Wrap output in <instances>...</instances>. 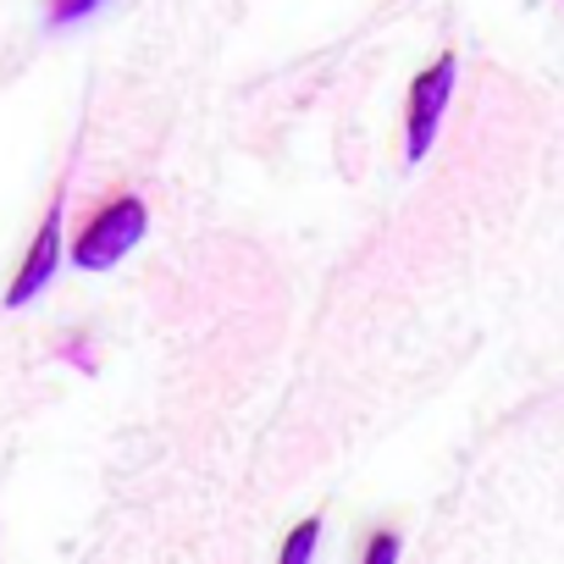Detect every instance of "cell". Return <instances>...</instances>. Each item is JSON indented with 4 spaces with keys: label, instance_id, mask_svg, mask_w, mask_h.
Masks as SVG:
<instances>
[{
    "label": "cell",
    "instance_id": "cell-5",
    "mask_svg": "<svg viewBox=\"0 0 564 564\" xmlns=\"http://www.w3.org/2000/svg\"><path fill=\"white\" fill-rule=\"evenodd\" d=\"M106 0H51V29H73L84 18H95Z\"/></svg>",
    "mask_w": 564,
    "mask_h": 564
},
{
    "label": "cell",
    "instance_id": "cell-3",
    "mask_svg": "<svg viewBox=\"0 0 564 564\" xmlns=\"http://www.w3.org/2000/svg\"><path fill=\"white\" fill-rule=\"evenodd\" d=\"M62 210H67V199L56 194V199H51V216L40 221V232H34V243H29L18 276H12V289H7V311H23V305H34V300L51 289L56 260H62Z\"/></svg>",
    "mask_w": 564,
    "mask_h": 564
},
{
    "label": "cell",
    "instance_id": "cell-4",
    "mask_svg": "<svg viewBox=\"0 0 564 564\" xmlns=\"http://www.w3.org/2000/svg\"><path fill=\"white\" fill-rule=\"evenodd\" d=\"M316 542H322V520H305V525H294L289 531V542H282V564H311L316 558Z\"/></svg>",
    "mask_w": 564,
    "mask_h": 564
},
{
    "label": "cell",
    "instance_id": "cell-1",
    "mask_svg": "<svg viewBox=\"0 0 564 564\" xmlns=\"http://www.w3.org/2000/svg\"><path fill=\"white\" fill-rule=\"evenodd\" d=\"M144 232H150V210H144V199L139 194H117L84 232H78V243H73V260L84 265V271H111L133 243H144Z\"/></svg>",
    "mask_w": 564,
    "mask_h": 564
},
{
    "label": "cell",
    "instance_id": "cell-2",
    "mask_svg": "<svg viewBox=\"0 0 564 564\" xmlns=\"http://www.w3.org/2000/svg\"><path fill=\"white\" fill-rule=\"evenodd\" d=\"M454 78H459V62L454 56H437L415 84H410V117H404V161H421L443 128V111H448V95H454Z\"/></svg>",
    "mask_w": 564,
    "mask_h": 564
},
{
    "label": "cell",
    "instance_id": "cell-6",
    "mask_svg": "<svg viewBox=\"0 0 564 564\" xmlns=\"http://www.w3.org/2000/svg\"><path fill=\"white\" fill-rule=\"evenodd\" d=\"M388 558H399V536L377 531V536H371V547H366V564H388Z\"/></svg>",
    "mask_w": 564,
    "mask_h": 564
}]
</instances>
